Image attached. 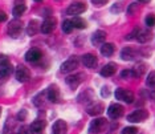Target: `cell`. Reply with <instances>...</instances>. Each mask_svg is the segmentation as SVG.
Listing matches in <instances>:
<instances>
[{"instance_id":"3957f363","label":"cell","mask_w":155,"mask_h":134,"mask_svg":"<svg viewBox=\"0 0 155 134\" xmlns=\"http://www.w3.org/2000/svg\"><path fill=\"white\" fill-rule=\"evenodd\" d=\"M106 125H107V121L105 118H96V119H93L90 123V126H89V133L91 134H98V133H101L102 130H104L105 128H106Z\"/></svg>"},{"instance_id":"cb8c5ba5","label":"cell","mask_w":155,"mask_h":134,"mask_svg":"<svg viewBox=\"0 0 155 134\" xmlns=\"http://www.w3.org/2000/svg\"><path fill=\"white\" fill-rule=\"evenodd\" d=\"M12 73V66L11 65H4L0 66V81H4L7 77H9V75Z\"/></svg>"},{"instance_id":"5bb4252c","label":"cell","mask_w":155,"mask_h":134,"mask_svg":"<svg viewBox=\"0 0 155 134\" xmlns=\"http://www.w3.org/2000/svg\"><path fill=\"white\" fill-rule=\"evenodd\" d=\"M52 132L53 134H66L68 132V126H66V122L62 121V119H58L53 123V128H52Z\"/></svg>"},{"instance_id":"ab89813d","label":"cell","mask_w":155,"mask_h":134,"mask_svg":"<svg viewBox=\"0 0 155 134\" xmlns=\"http://www.w3.org/2000/svg\"><path fill=\"white\" fill-rule=\"evenodd\" d=\"M7 20V15H5V12H3V11H0V23H3V22H5Z\"/></svg>"},{"instance_id":"7a4b0ae2","label":"cell","mask_w":155,"mask_h":134,"mask_svg":"<svg viewBox=\"0 0 155 134\" xmlns=\"http://www.w3.org/2000/svg\"><path fill=\"white\" fill-rule=\"evenodd\" d=\"M78 59L76 57V56H73V57L68 59L66 61L62 62L61 68H60V70H61V73H64V75H66V73H70L73 72V70H76L77 68H78Z\"/></svg>"},{"instance_id":"ba28073f","label":"cell","mask_w":155,"mask_h":134,"mask_svg":"<svg viewBox=\"0 0 155 134\" xmlns=\"http://www.w3.org/2000/svg\"><path fill=\"white\" fill-rule=\"evenodd\" d=\"M56 25H57V22H56L54 17H48V19L44 20V23L41 24V32L45 35H49L54 31Z\"/></svg>"},{"instance_id":"6da1fadb","label":"cell","mask_w":155,"mask_h":134,"mask_svg":"<svg viewBox=\"0 0 155 134\" xmlns=\"http://www.w3.org/2000/svg\"><path fill=\"white\" fill-rule=\"evenodd\" d=\"M149 118V112L144 110V109H138V110H134L133 113H130L127 116V121L133 123H138L142 122L144 119Z\"/></svg>"},{"instance_id":"9a60e30c","label":"cell","mask_w":155,"mask_h":134,"mask_svg":"<svg viewBox=\"0 0 155 134\" xmlns=\"http://www.w3.org/2000/svg\"><path fill=\"white\" fill-rule=\"evenodd\" d=\"M82 77H84V75H70L69 77H66V84L72 88V89H76L77 86L81 84V81H82Z\"/></svg>"},{"instance_id":"e575fe53","label":"cell","mask_w":155,"mask_h":134,"mask_svg":"<svg viewBox=\"0 0 155 134\" xmlns=\"http://www.w3.org/2000/svg\"><path fill=\"white\" fill-rule=\"evenodd\" d=\"M17 134H31V130L27 128V126H21V128L19 129V132Z\"/></svg>"},{"instance_id":"4316f807","label":"cell","mask_w":155,"mask_h":134,"mask_svg":"<svg viewBox=\"0 0 155 134\" xmlns=\"http://www.w3.org/2000/svg\"><path fill=\"white\" fill-rule=\"evenodd\" d=\"M73 24H72V20H65L64 23H62V31H64V33H72L73 31Z\"/></svg>"},{"instance_id":"d590c367","label":"cell","mask_w":155,"mask_h":134,"mask_svg":"<svg viewBox=\"0 0 155 134\" xmlns=\"http://www.w3.org/2000/svg\"><path fill=\"white\" fill-rule=\"evenodd\" d=\"M25 117H27V112L25 110H21L19 114H17V119H19V121H24Z\"/></svg>"},{"instance_id":"836d02e7","label":"cell","mask_w":155,"mask_h":134,"mask_svg":"<svg viewBox=\"0 0 155 134\" xmlns=\"http://www.w3.org/2000/svg\"><path fill=\"white\" fill-rule=\"evenodd\" d=\"M137 11H138V5L137 4H130V7H129V9H127V13L129 15H133V13H135Z\"/></svg>"},{"instance_id":"e0dca14e","label":"cell","mask_w":155,"mask_h":134,"mask_svg":"<svg viewBox=\"0 0 155 134\" xmlns=\"http://www.w3.org/2000/svg\"><path fill=\"white\" fill-rule=\"evenodd\" d=\"M137 57V51H134V48H130V47H126L122 49L121 52V59L122 60H126V61H131Z\"/></svg>"},{"instance_id":"9c48e42d","label":"cell","mask_w":155,"mask_h":134,"mask_svg":"<svg viewBox=\"0 0 155 134\" xmlns=\"http://www.w3.org/2000/svg\"><path fill=\"white\" fill-rule=\"evenodd\" d=\"M122 114H123V108L119 104H111L109 106L107 116L111 119H118L119 117H122Z\"/></svg>"},{"instance_id":"83f0119b","label":"cell","mask_w":155,"mask_h":134,"mask_svg":"<svg viewBox=\"0 0 155 134\" xmlns=\"http://www.w3.org/2000/svg\"><path fill=\"white\" fill-rule=\"evenodd\" d=\"M146 82H147V86L154 88V89H155V70H153V72H150V75L147 76Z\"/></svg>"},{"instance_id":"484cf974","label":"cell","mask_w":155,"mask_h":134,"mask_svg":"<svg viewBox=\"0 0 155 134\" xmlns=\"http://www.w3.org/2000/svg\"><path fill=\"white\" fill-rule=\"evenodd\" d=\"M72 24H73V27L78 28V29H85L86 28V22L82 19V17H78V16H76L74 19L72 20Z\"/></svg>"},{"instance_id":"8d00e7d4","label":"cell","mask_w":155,"mask_h":134,"mask_svg":"<svg viewBox=\"0 0 155 134\" xmlns=\"http://www.w3.org/2000/svg\"><path fill=\"white\" fill-rule=\"evenodd\" d=\"M91 3L96 4V5H104V4L107 3V0H91Z\"/></svg>"},{"instance_id":"f546056e","label":"cell","mask_w":155,"mask_h":134,"mask_svg":"<svg viewBox=\"0 0 155 134\" xmlns=\"http://www.w3.org/2000/svg\"><path fill=\"white\" fill-rule=\"evenodd\" d=\"M121 134H138V129L135 126H127V128H125L122 130Z\"/></svg>"},{"instance_id":"4dcf8cb0","label":"cell","mask_w":155,"mask_h":134,"mask_svg":"<svg viewBox=\"0 0 155 134\" xmlns=\"http://www.w3.org/2000/svg\"><path fill=\"white\" fill-rule=\"evenodd\" d=\"M144 70H146V66H144L143 64H139V65H138V68H134V72H135L137 77H140V76H142Z\"/></svg>"},{"instance_id":"f6af8a7d","label":"cell","mask_w":155,"mask_h":134,"mask_svg":"<svg viewBox=\"0 0 155 134\" xmlns=\"http://www.w3.org/2000/svg\"><path fill=\"white\" fill-rule=\"evenodd\" d=\"M0 116H2V108H0Z\"/></svg>"},{"instance_id":"52a82bcc","label":"cell","mask_w":155,"mask_h":134,"mask_svg":"<svg viewBox=\"0 0 155 134\" xmlns=\"http://www.w3.org/2000/svg\"><path fill=\"white\" fill-rule=\"evenodd\" d=\"M23 31V23L20 22L19 19H15L9 23L8 25V33L11 35L12 37H17L20 35V32Z\"/></svg>"},{"instance_id":"60d3db41","label":"cell","mask_w":155,"mask_h":134,"mask_svg":"<svg viewBox=\"0 0 155 134\" xmlns=\"http://www.w3.org/2000/svg\"><path fill=\"white\" fill-rule=\"evenodd\" d=\"M137 33H138V29H134V32H131V33H130L129 36H127V40H131L133 37H137Z\"/></svg>"},{"instance_id":"8992f818","label":"cell","mask_w":155,"mask_h":134,"mask_svg":"<svg viewBox=\"0 0 155 134\" xmlns=\"http://www.w3.org/2000/svg\"><path fill=\"white\" fill-rule=\"evenodd\" d=\"M86 11V4L84 2H74L69 5V8L66 9L68 15H80V13Z\"/></svg>"},{"instance_id":"7c38bea8","label":"cell","mask_w":155,"mask_h":134,"mask_svg":"<svg viewBox=\"0 0 155 134\" xmlns=\"http://www.w3.org/2000/svg\"><path fill=\"white\" fill-rule=\"evenodd\" d=\"M105 39H106V32L105 31H96L93 33V36H91V44L94 47H101L104 44Z\"/></svg>"},{"instance_id":"603a6c76","label":"cell","mask_w":155,"mask_h":134,"mask_svg":"<svg viewBox=\"0 0 155 134\" xmlns=\"http://www.w3.org/2000/svg\"><path fill=\"white\" fill-rule=\"evenodd\" d=\"M102 110H104V104H94L87 108V113L90 116H98L102 113Z\"/></svg>"},{"instance_id":"2e32d148","label":"cell","mask_w":155,"mask_h":134,"mask_svg":"<svg viewBox=\"0 0 155 134\" xmlns=\"http://www.w3.org/2000/svg\"><path fill=\"white\" fill-rule=\"evenodd\" d=\"M17 129V122L12 118H8L4 123V129H3V134H15Z\"/></svg>"},{"instance_id":"ffe728a7","label":"cell","mask_w":155,"mask_h":134,"mask_svg":"<svg viewBox=\"0 0 155 134\" xmlns=\"http://www.w3.org/2000/svg\"><path fill=\"white\" fill-rule=\"evenodd\" d=\"M114 51H115V45L111 43H105L101 45V55L105 56V57H110L114 53Z\"/></svg>"},{"instance_id":"d6986e66","label":"cell","mask_w":155,"mask_h":134,"mask_svg":"<svg viewBox=\"0 0 155 134\" xmlns=\"http://www.w3.org/2000/svg\"><path fill=\"white\" fill-rule=\"evenodd\" d=\"M47 97L48 100L51 102H53V104H57L60 102V92L57 90V88L56 86H51L49 89L47 90Z\"/></svg>"},{"instance_id":"4fadbf2b","label":"cell","mask_w":155,"mask_h":134,"mask_svg":"<svg viewBox=\"0 0 155 134\" xmlns=\"http://www.w3.org/2000/svg\"><path fill=\"white\" fill-rule=\"evenodd\" d=\"M81 61H82V64L86 66V68H96L97 66V57L91 53H86L82 56V59H81Z\"/></svg>"},{"instance_id":"44dd1931","label":"cell","mask_w":155,"mask_h":134,"mask_svg":"<svg viewBox=\"0 0 155 134\" xmlns=\"http://www.w3.org/2000/svg\"><path fill=\"white\" fill-rule=\"evenodd\" d=\"M115 70H117V65L110 62V64H106L101 69V76L102 77H110L115 73Z\"/></svg>"},{"instance_id":"7402d4cb","label":"cell","mask_w":155,"mask_h":134,"mask_svg":"<svg viewBox=\"0 0 155 134\" xmlns=\"http://www.w3.org/2000/svg\"><path fill=\"white\" fill-rule=\"evenodd\" d=\"M37 31H38V22L37 20H31L27 27V33L29 36H35L37 33Z\"/></svg>"},{"instance_id":"ac0fdd59","label":"cell","mask_w":155,"mask_h":134,"mask_svg":"<svg viewBox=\"0 0 155 134\" xmlns=\"http://www.w3.org/2000/svg\"><path fill=\"white\" fill-rule=\"evenodd\" d=\"M153 39V33L150 32L149 29H142V31H138V33H137V40L139 41V43H149V41Z\"/></svg>"},{"instance_id":"ee69618b","label":"cell","mask_w":155,"mask_h":134,"mask_svg":"<svg viewBox=\"0 0 155 134\" xmlns=\"http://www.w3.org/2000/svg\"><path fill=\"white\" fill-rule=\"evenodd\" d=\"M35 2H37V3H38V2H43V0H35Z\"/></svg>"},{"instance_id":"8fae6325","label":"cell","mask_w":155,"mask_h":134,"mask_svg":"<svg viewBox=\"0 0 155 134\" xmlns=\"http://www.w3.org/2000/svg\"><path fill=\"white\" fill-rule=\"evenodd\" d=\"M47 126V122L43 121V119H37V121L32 122L31 125V134H44V129Z\"/></svg>"},{"instance_id":"7bdbcfd3","label":"cell","mask_w":155,"mask_h":134,"mask_svg":"<svg viewBox=\"0 0 155 134\" xmlns=\"http://www.w3.org/2000/svg\"><path fill=\"white\" fill-rule=\"evenodd\" d=\"M0 96H3V89L0 88Z\"/></svg>"},{"instance_id":"30bf717a","label":"cell","mask_w":155,"mask_h":134,"mask_svg":"<svg viewBox=\"0 0 155 134\" xmlns=\"http://www.w3.org/2000/svg\"><path fill=\"white\" fill-rule=\"evenodd\" d=\"M41 57H43V53H41V51L37 48L29 49V51L25 53V60L29 62H37L41 60Z\"/></svg>"},{"instance_id":"1f68e13d","label":"cell","mask_w":155,"mask_h":134,"mask_svg":"<svg viewBox=\"0 0 155 134\" xmlns=\"http://www.w3.org/2000/svg\"><path fill=\"white\" fill-rule=\"evenodd\" d=\"M146 24L149 27H154L155 25V15H149L146 17Z\"/></svg>"},{"instance_id":"b9f144b4","label":"cell","mask_w":155,"mask_h":134,"mask_svg":"<svg viewBox=\"0 0 155 134\" xmlns=\"http://www.w3.org/2000/svg\"><path fill=\"white\" fill-rule=\"evenodd\" d=\"M137 2H139V3H149L150 0H137Z\"/></svg>"},{"instance_id":"d6a6232c","label":"cell","mask_w":155,"mask_h":134,"mask_svg":"<svg viewBox=\"0 0 155 134\" xmlns=\"http://www.w3.org/2000/svg\"><path fill=\"white\" fill-rule=\"evenodd\" d=\"M8 64H9L8 57L4 55H0V66H4V65H8Z\"/></svg>"},{"instance_id":"277c9868","label":"cell","mask_w":155,"mask_h":134,"mask_svg":"<svg viewBox=\"0 0 155 134\" xmlns=\"http://www.w3.org/2000/svg\"><path fill=\"white\" fill-rule=\"evenodd\" d=\"M114 96L117 100L119 101H123L126 102V104H131V102H134V93L130 90H126V89H117L114 93Z\"/></svg>"},{"instance_id":"d4e9b609","label":"cell","mask_w":155,"mask_h":134,"mask_svg":"<svg viewBox=\"0 0 155 134\" xmlns=\"http://www.w3.org/2000/svg\"><path fill=\"white\" fill-rule=\"evenodd\" d=\"M25 9H27V7L24 3H17V4L13 7V9H12V13H13V16H16V17H19V16H21L24 12H25Z\"/></svg>"},{"instance_id":"f35d334b","label":"cell","mask_w":155,"mask_h":134,"mask_svg":"<svg viewBox=\"0 0 155 134\" xmlns=\"http://www.w3.org/2000/svg\"><path fill=\"white\" fill-rule=\"evenodd\" d=\"M121 9V3H115V7L111 8V12H118Z\"/></svg>"},{"instance_id":"74e56055","label":"cell","mask_w":155,"mask_h":134,"mask_svg":"<svg viewBox=\"0 0 155 134\" xmlns=\"http://www.w3.org/2000/svg\"><path fill=\"white\" fill-rule=\"evenodd\" d=\"M101 93H102V96H104V97H107L109 94H110V90H109L107 86H104V88H102V90H101Z\"/></svg>"},{"instance_id":"f1b7e54d","label":"cell","mask_w":155,"mask_h":134,"mask_svg":"<svg viewBox=\"0 0 155 134\" xmlns=\"http://www.w3.org/2000/svg\"><path fill=\"white\" fill-rule=\"evenodd\" d=\"M121 77L122 79H131V77H137V75L134 72V69H125L121 73Z\"/></svg>"},{"instance_id":"5b68a950","label":"cell","mask_w":155,"mask_h":134,"mask_svg":"<svg viewBox=\"0 0 155 134\" xmlns=\"http://www.w3.org/2000/svg\"><path fill=\"white\" fill-rule=\"evenodd\" d=\"M16 80L20 82H28L31 80V72L29 69L24 65H19L16 68Z\"/></svg>"}]
</instances>
